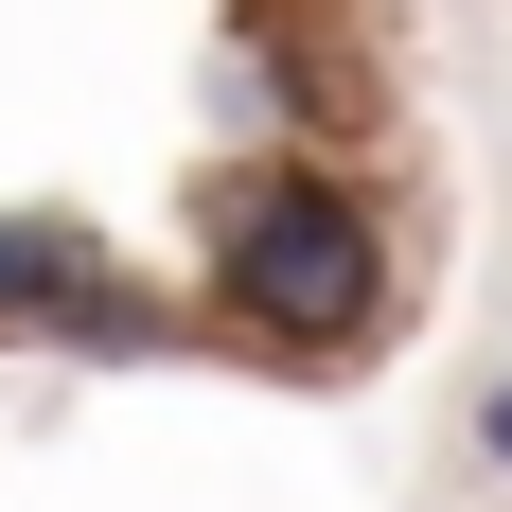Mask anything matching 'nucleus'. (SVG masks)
<instances>
[{
	"label": "nucleus",
	"instance_id": "obj_3",
	"mask_svg": "<svg viewBox=\"0 0 512 512\" xmlns=\"http://www.w3.org/2000/svg\"><path fill=\"white\" fill-rule=\"evenodd\" d=\"M460 442H477V477H512V371L477 389V424H460Z\"/></svg>",
	"mask_w": 512,
	"mask_h": 512
},
{
	"label": "nucleus",
	"instance_id": "obj_1",
	"mask_svg": "<svg viewBox=\"0 0 512 512\" xmlns=\"http://www.w3.org/2000/svg\"><path fill=\"white\" fill-rule=\"evenodd\" d=\"M389 301H407V230L336 159H265L195 230V318H212V354H248V371H354L389 336Z\"/></svg>",
	"mask_w": 512,
	"mask_h": 512
},
{
	"label": "nucleus",
	"instance_id": "obj_2",
	"mask_svg": "<svg viewBox=\"0 0 512 512\" xmlns=\"http://www.w3.org/2000/svg\"><path fill=\"white\" fill-rule=\"evenodd\" d=\"M106 230L89 212H53V195H0V354H53L71 318H89V283H106Z\"/></svg>",
	"mask_w": 512,
	"mask_h": 512
}]
</instances>
